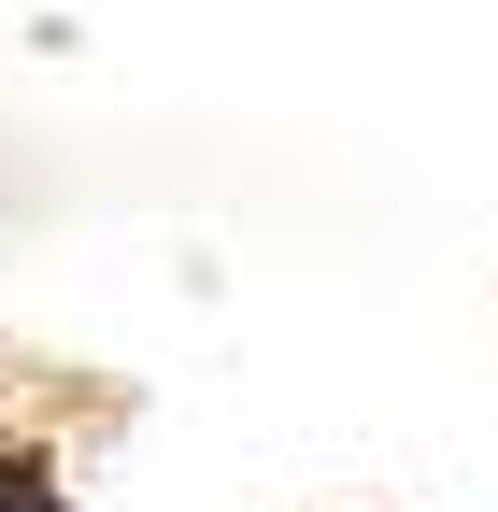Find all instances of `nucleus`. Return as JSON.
<instances>
[{
  "label": "nucleus",
  "mask_w": 498,
  "mask_h": 512,
  "mask_svg": "<svg viewBox=\"0 0 498 512\" xmlns=\"http://www.w3.org/2000/svg\"><path fill=\"white\" fill-rule=\"evenodd\" d=\"M0 512H86V498H72V484H57L43 456H0Z\"/></svg>",
  "instance_id": "obj_1"
}]
</instances>
